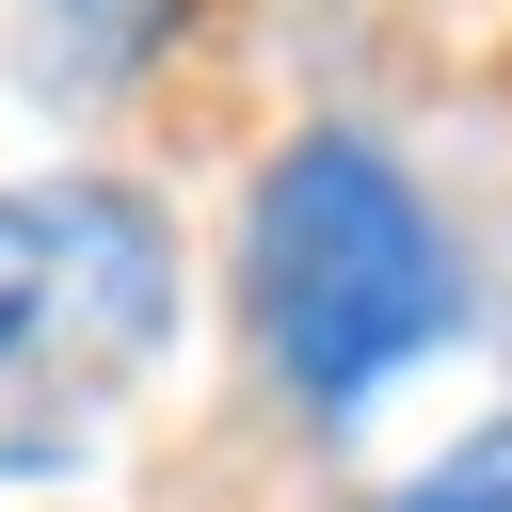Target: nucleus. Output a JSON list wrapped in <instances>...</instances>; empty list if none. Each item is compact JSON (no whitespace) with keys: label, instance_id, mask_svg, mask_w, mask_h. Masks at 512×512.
<instances>
[{"label":"nucleus","instance_id":"nucleus-4","mask_svg":"<svg viewBox=\"0 0 512 512\" xmlns=\"http://www.w3.org/2000/svg\"><path fill=\"white\" fill-rule=\"evenodd\" d=\"M384 512H512V416H480L464 448H432L416 480H384Z\"/></svg>","mask_w":512,"mask_h":512},{"label":"nucleus","instance_id":"nucleus-1","mask_svg":"<svg viewBox=\"0 0 512 512\" xmlns=\"http://www.w3.org/2000/svg\"><path fill=\"white\" fill-rule=\"evenodd\" d=\"M240 304H256V352H272V384H288L304 416H368V400L464 320V256H448L432 192L400 176V144L304 128V144H272V176H256Z\"/></svg>","mask_w":512,"mask_h":512},{"label":"nucleus","instance_id":"nucleus-2","mask_svg":"<svg viewBox=\"0 0 512 512\" xmlns=\"http://www.w3.org/2000/svg\"><path fill=\"white\" fill-rule=\"evenodd\" d=\"M176 352V240L112 176L0 192V480H64Z\"/></svg>","mask_w":512,"mask_h":512},{"label":"nucleus","instance_id":"nucleus-3","mask_svg":"<svg viewBox=\"0 0 512 512\" xmlns=\"http://www.w3.org/2000/svg\"><path fill=\"white\" fill-rule=\"evenodd\" d=\"M32 16V48L64 64V80H128V64H160V32L192 16V0H16Z\"/></svg>","mask_w":512,"mask_h":512}]
</instances>
